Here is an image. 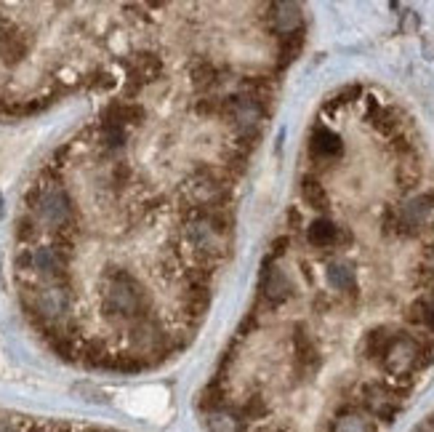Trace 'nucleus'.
Returning <instances> with one entry per match:
<instances>
[{"mask_svg":"<svg viewBox=\"0 0 434 432\" xmlns=\"http://www.w3.org/2000/svg\"><path fill=\"white\" fill-rule=\"evenodd\" d=\"M301 43L299 6H165L104 104L29 182L13 275L62 358L144 371L187 350Z\"/></svg>","mask_w":434,"mask_h":432,"instance_id":"f257e3e1","label":"nucleus"}]
</instances>
